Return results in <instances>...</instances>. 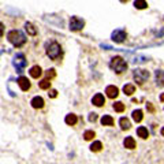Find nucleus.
Wrapping results in <instances>:
<instances>
[{"label": "nucleus", "instance_id": "nucleus-2", "mask_svg": "<svg viewBox=\"0 0 164 164\" xmlns=\"http://www.w3.org/2000/svg\"><path fill=\"white\" fill-rule=\"evenodd\" d=\"M7 39L8 41H10L11 44H13L14 47H22L23 44L26 43V37H25V34L22 33V32H19V30H11V32H8V34H7Z\"/></svg>", "mask_w": 164, "mask_h": 164}, {"label": "nucleus", "instance_id": "nucleus-25", "mask_svg": "<svg viewBox=\"0 0 164 164\" xmlns=\"http://www.w3.org/2000/svg\"><path fill=\"white\" fill-rule=\"evenodd\" d=\"M114 110H115L116 112H123V111H125V104H123L122 101H116L115 104H114Z\"/></svg>", "mask_w": 164, "mask_h": 164}, {"label": "nucleus", "instance_id": "nucleus-22", "mask_svg": "<svg viewBox=\"0 0 164 164\" xmlns=\"http://www.w3.org/2000/svg\"><path fill=\"white\" fill-rule=\"evenodd\" d=\"M40 89H43V90H49L51 89V80H43L40 82Z\"/></svg>", "mask_w": 164, "mask_h": 164}, {"label": "nucleus", "instance_id": "nucleus-1", "mask_svg": "<svg viewBox=\"0 0 164 164\" xmlns=\"http://www.w3.org/2000/svg\"><path fill=\"white\" fill-rule=\"evenodd\" d=\"M45 49H47L48 58L52 60H58L62 56V47L56 43V41H49V43H47Z\"/></svg>", "mask_w": 164, "mask_h": 164}, {"label": "nucleus", "instance_id": "nucleus-16", "mask_svg": "<svg viewBox=\"0 0 164 164\" xmlns=\"http://www.w3.org/2000/svg\"><path fill=\"white\" fill-rule=\"evenodd\" d=\"M123 92H125L126 96H131L134 92H136V86L133 84H127L123 86Z\"/></svg>", "mask_w": 164, "mask_h": 164}, {"label": "nucleus", "instance_id": "nucleus-14", "mask_svg": "<svg viewBox=\"0 0 164 164\" xmlns=\"http://www.w3.org/2000/svg\"><path fill=\"white\" fill-rule=\"evenodd\" d=\"M29 74H30V77L32 78H39L41 77V74H43V71H41V67L40 66H33L30 69V71H29Z\"/></svg>", "mask_w": 164, "mask_h": 164}, {"label": "nucleus", "instance_id": "nucleus-17", "mask_svg": "<svg viewBox=\"0 0 164 164\" xmlns=\"http://www.w3.org/2000/svg\"><path fill=\"white\" fill-rule=\"evenodd\" d=\"M133 119H134V122H137V123H140L144 119V112L141 110H136V111H133Z\"/></svg>", "mask_w": 164, "mask_h": 164}, {"label": "nucleus", "instance_id": "nucleus-6", "mask_svg": "<svg viewBox=\"0 0 164 164\" xmlns=\"http://www.w3.org/2000/svg\"><path fill=\"white\" fill-rule=\"evenodd\" d=\"M84 26H85L84 19L78 18V17H71V19H70V30H73V32L82 30Z\"/></svg>", "mask_w": 164, "mask_h": 164}, {"label": "nucleus", "instance_id": "nucleus-13", "mask_svg": "<svg viewBox=\"0 0 164 164\" xmlns=\"http://www.w3.org/2000/svg\"><path fill=\"white\" fill-rule=\"evenodd\" d=\"M64 122H66V125L69 126H75L78 122V118L75 114H69V115L66 116V119H64Z\"/></svg>", "mask_w": 164, "mask_h": 164}, {"label": "nucleus", "instance_id": "nucleus-5", "mask_svg": "<svg viewBox=\"0 0 164 164\" xmlns=\"http://www.w3.org/2000/svg\"><path fill=\"white\" fill-rule=\"evenodd\" d=\"M13 63H14V67L17 69V71L23 73V69H25L26 64H28V60H26V58L23 54H18V55H15Z\"/></svg>", "mask_w": 164, "mask_h": 164}, {"label": "nucleus", "instance_id": "nucleus-30", "mask_svg": "<svg viewBox=\"0 0 164 164\" xmlns=\"http://www.w3.org/2000/svg\"><path fill=\"white\" fill-rule=\"evenodd\" d=\"M160 134H162V136H163V137H164V127H163V129H162V130H160Z\"/></svg>", "mask_w": 164, "mask_h": 164}, {"label": "nucleus", "instance_id": "nucleus-11", "mask_svg": "<svg viewBox=\"0 0 164 164\" xmlns=\"http://www.w3.org/2000/svg\"><path fill=\"white\" fill-rule=\"evenodd\" d=\"M30 104H32V107L33 108H36V110H41V108L44 107V99L43 97H40V96H36V97H33V100L30 101Z\"/></svg>", "mask_w": 164, "mask_h": 164}, {"label": "nucleus", "instance_id": "nucleus-3", "mask_svg": "<svg viewBox=\"0 0 164 164\" xmlns=\"http://www.w3.org/2000/svg\"><path fill=\"white\" fill-rule=\"evenodd\" d=\"M110 67L116 73V74H122L123 71L127 70V63L125 62V59L121 56H115L112 58L110 62Z\"/></svg>", "mask_w": 164, "mask_h": 164}, {"label": "nucleus", "instance_id": "nucleus-15", "mask_svg": "<svg viewBox=\"0 0 164 164\" xmlns=\"http://www.w3.org/2000/svg\"><path fill=\"white\" fill-rule=\"evenodd\" d=\"M137 136H138V137H141L142 140L149 138V131H148V129H146V127H144V126H140V127L137 129Z\"/></svg>", "mask_w": 164, "mask_h": 164}, {"label": "nucleus", "instance_id": "nucleus-4", "mask_svg": "<svg viewBox=\"0 0 164 164\" xmlns=\"http://www.w3.org/2000/svg\"><path fill=\"white\" fill-rule=\"evenodd\" d=\"M133 77H134V81H136L138 85H144L146 81H148V78H149V71H148V70L137 69V70H134Z\"/></svg>", "mask_w": 164, "mask_h": 164}, {"label": "nucleus", "instance_id": "nucleus-8", "mask_svg": "<svg viewBox=\"0 0 164 164\" xmlns=\"http://www.w3.org/2000/svg\"><path fill=\"white\" fill-rule=\"evenodd\" d=\"M18 85H19L20 90H23V92H28V90L30 89V81H29L26 77H19L18 78Z\"/></svg>", "mask_w": 164, "mask_h": 164}, {"label": "nucleus", "instance_id": "nucleus-21", "mask_svg": "<svg viewBox=\"0 0 164 164\" xmlns=\"http://www.w3.org/2000/svg\"><path fill=\"white\" fill-rule=\"evenodd\" d=\"M101 149H102V144L100 141H95L90 145V151L92 152H101Z\"/></svg>", "mask_w": 164, "mask_h": 164}, {"label": "nucleus", "instance_id": "nucleus-20", "mask_svg": "<svg viewBox=\"0 0 164 164\" xmlns=\"http://www.w3.org/2000/svg\"><path fill=\"white\" fill-rule=\"evenodd\" d=\"M96 137V133L93 130H86L84 133V140L85 141H92V140H95Z\"/></svg>", "mask_w": 164, "mask_h": 164}, {"label": "nucleus", "instance_id": "nucleus-9", "mask_svg": "<svg viewBox=\"0 0 164 164\" xmlns=\"http://www.w3.org/2000/svg\"><path fill=\"white\" fill-rule=\"evenodd\" d=\"M105 93H107V96L110 99H116L119 95V89L116 86H114V85H110V86H107V89H105Z\"/></svg>", "mask_w": 164, "mask_h": 164}, {"label": "nucleus", "instance_id": "nucleus-24", "mask_svg": "<svg viewBox=\"0 0 164 164\" xmlns=\"http://www.w3.org/2000/svg\"><path fill=\"white\" fill-rule=\"evenodd\" d=\"M25 29H26V32H28V33L30 34V36H34V34L37 33V32H36V29H34V26L32 25L30 22H28V23H26V25H25Z\"/></svg>", "mask_w": 164, "mask_h": 164}, {"label": "nucleus", "instance_id": "nucleus-10", "mask_svg": "<svg viewBox=\"0 0 164 164\" xmlns=\"http://www.w3.org/2000/svg\"><path fill=\"white\" fill-rule=\"evenodd\" d=\"M92 102H93V105H96V107H102V105L105 104V97L101 95V93H97V95L93 96Z\"/></svg>", "mask_w": 164, "mask_h": 164}, {"label": "nucleus", "instance_id": "nucleus-23", "mask_svg": "<svg viewBox=\"0 0 164 164\" xmlns=\"http://www.w3.org/2000/svg\"><path fill=\"white\" fill-rule=\"evenodd\" d=\"M134 7L138 8V10H144V8L148 7V3H146L145 0H136V2H134Z\"/></svg>", "mask_w": 164, "mask_h": 164}, {"label": "nucleus", "instance_id": "nucleus-29", "mask_svg": "<svg viewBox=\"0 0 164 164\" xmlns=\"http://www.w3.org/2000/svg\"><path fill=\"white\" fill-rule=\"evenodd\" d=\"M146 108H148V111H151V112H155V107L151 104V102H148V104H146Z\"/></svg>", "mask_w": 164, "mask_h": 164}, {"label": "nucleus", "instance_id": "nucleus-27", "mask_svg": "<svg viewBox=\"0 0 164 164\" xmlns=\"http://www.w3.org/2000/svg\"><path fill=\"white\" fill-rule=\"evenodd\" d=\"M97 121V114H95V112H92V114H89V122H96Z\"/></svg>", "mask_w": 164, "mask_h": 164}, {"label": "nucleus", "instance_id": "nucleus-7", "mask_svg": "<svg viewBox=\"0 0 164 164\" xmlns=\"http://www.w3.org/2000/svg\"><path fill=\"white\" fill-rule=\"evenodd\" d=\"M111 37H112V41H115V43H123L125 39L127 37V34L122 29H116L115 32H112V36Z\"/></svg>", "mask_w": 164, "mask_h": 164}, {"label": "nucleus", "instance_id": "nucleus-26", "mask_svg": "<svg viewBox=\"0 0 164 164\" xmlns=\"http://www.w3.org/2000/svg\"><path fill=\"white\" fill-rule=\"evenodd\" d=\"M45 74H47V77H48V80H51V78H55V77H56V73H55L54 69H49L48 71L45 73Z\"/></svg>", "mask_w": 164, "mask_h": 164}, {"label": "nucleus", "instance_id": "nucleus-19", "mask_svg": "<svg viewBox=\"0 0 164 164\" xmlns=\"http://www.w3.org/2000/svg\"><path fill=\"white\" fill-rule=\"evenodd\" d=\"M101 125L102 126H114V118L111 115H104L101 118Z\"/></svg>", "mask_w": 164, "mask_h": 164}, {"label": "nucleus", "instance_id": "nucleus-32", "mask_svg": "<svg viewBox=\"0 0 164 164\" xmlns=\"http://www.w3.org/2000/svg\"><path fill=\"white\" fill-rule=\"evenodd\" d=\"M121 2H122V3H127L129 0H121Z\"/></svg>", "mask_w": 164, "mask_h": 164}, {"label": "nucleus", "instance_id": "nucleus-28", "mask_svg": "<svg viewBox=\"0 0 164 164\" xmlns=\"http://www.w3.org/2000/svg\"><path fill=\"white\" fill-rule=\"evenodd\" d=\"M48 95H49V97H51V99H55V97L58 96V92H56L55 89H49V93H48Z\"/></svg>", "mask_w": 164, "mask_h": 164}, {"label": "nucleus", "instance_id": "nucleus-31", "mask_svg": "<svg viewBox=\"0 0 164 164\" xmlns=\"http://www.w3.org/2000/svg\"><path fill=\"white\" fill-rule=\"evenodd\" d=\"M160 100H162V101H164V93H163L162 96H160Z\"/></svg>", "mask_w": 164, "mask_h": 164}, {"label": "nucleus", "instance_id": "nucleus-12", "mask_svg": "<svg viewBox=\"0 0 164 164\" xmlns=\"http://www.w3.org/2000/svg\"><path fill=\"white\" fill-rule=\"evenodd\" d=\"M123 145H125V148L130 149V151H133V149H136L137 144H136V140L133 138V137H126L125 141H123Z\"/></svg>", "mask_w": 164, "mask_h": 164}, {"label": "nucleus", "instance_id": "nucleus-18", "mask_svg": "<svg viewBox=\"0 0 164 164\" xmlns=\"http://www.w3.org/2000/svg\"><path fill=\"white\" fill-rule=\"evenodd\" d=\"M119 125H121V129L122 130H129L131 127V123L127 118H121L119 119Z\"/></svg>", "mask_w": 164, "mask_h": 164}]
</instances>
